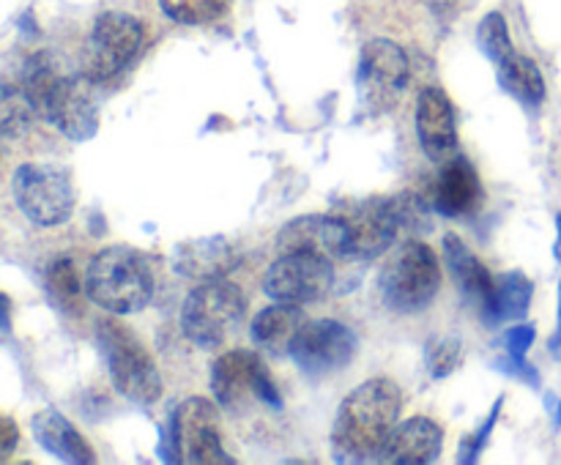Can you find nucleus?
Segmentation results:
<instances>
[{"label": "nucleus", "mask_w": 561, "mask_h": 465, "mask_svg": "<svg viewBox=\"0 0 561 465\" xmlns=\"http://www.w3.org/2000/svg\"><path fill=\"white\" fill-rule=\"evenodd\" d=\"M96 88L66 58L36 53L22 66V91L36 115L75 142L91 140L99 131Z\"/></svg>", "instance_id": "f257e3e1"}, {"label": "nucleus", "mask_w": 561, "mask_h": 465, "mask_svg": "<svg viewBox=\"0 0 561 465\" xmlns=\"http://www.w3.org/2000/svg\"><path fill=\"white\" fill-rule=\"evenodd\" d=\"M403 410L400 386L389 377H373L343 399L334 419L332 452L337 463L381 460Z\"/></svg>", "instance_id": "f03ea898"}, {"label": "nucleus", "mask_w": 561, "mask_h": 465, "mask_svg": "<svg viewBox=\"0 0 561 465\" xmlns=\"http://www.w3.org/2000/svg\"><path fill=\"white\" fill-rule=\"evenodd\" d=\"M85 295L110 315H135L153 295L151 263L126 244L107 246L88 266Z\"/></svg>", "instance_id": "7ed1b4c3"}, {"label": "nucleus", "mask_w": 561, "mask_h": 465, "mask_svg": "<svg viewBox=\"0 0 561 465\" xmlns=\"http://www.w3.org/2000/svg\"><path fill=\"white\" fill-rule=\"evenodd\" d=\"M96 345L113 375L115 388L129 403L148 408L162 397V375L157 370V361L129 328L110 317L99 321Z\"/></svg>", "instance_id": "20e7f679"}, {"label": "nucleus", "mask_w": 561, "mask_h": 465, "mask_svg": "<svg viewBox=\"0 0 561 465\" xmlns=\"http://www.w3.org/2000/svg\"><path fill=\"white\" fill-rule=\"evenodd\" d=\"M164 463L219 465L236 463L222 446L217 405L206 397H190L170 414V425L159 443Z\"/></svg>", "instance_id": "39448f33"}, {"label": "nucleus", "mask_w": 561, "mask_h": 465, "mask_svg": "<svg viewBox=\"0 0 561 465\" xmlns=\"http://www.w3.org/2000/svg\"><path fill=\"white\" fill-rule=\"evenodd\" d=\"M247 315V295L228 279H211L190 290L181 310V328L197 348L214 350L239 332Z\"/></svg>", "instance_id": "423d86ee"}, {"label": "nucleus", "mask_w": 561, "mask_h": 465, "mask_svg": "<svg viewBox=\"0 0 561 465\" xmlns=\"http://www.w3.org/2000/svg\"><path fill=\"white\" fill-rule=\"evenodd\" d=\"M442 288L436 252L422 241H405L387 260L378 277L381 301L394 312H420L433 304Z\"/></svg>", "instance_id": "0eeeda50"}, {"label": "nucleus", "mask_w": 561, "mask_h": 465, "mask_svg": "<svg viewBox=\"0 0 561 465\" xmlns=\"http://www.w3.org/2000/svg\"><path fill=\"white\" fill-rule=\"evenodd\" d=\"M11 195H14L16 208L38 228L64 224L75 213V184H71L69 170L58 164H20L11 178Z\"/></svg>", "instance_id": "6e6552de"}, {"label": "nucleus", "mask_w": 561, "mask_h": 465, "mask_svg": "<svg viewBox=\"0 0 561 465\" xmlns=\"http://www.w3.org/2000/svg\"><path fill=\"white\" fill-rule=\"evenodd\" d=\"M142 44L140 22L124 11H104L88 36L82 71L93 85L104 88L118 80Z\"/></svg>", "instance_id": "1a4fd4ad"}, {"label": "nucleus", "mask_w": 561, "mask_h": 465, "mask_svg": "<svg viewBox=\"0 0 561 465\" xmlns=\"http://www.w3.org/2000/svg\"><path fill=\"white\" fill-rule=\"evenodd\" d=\"M334 288V260L316 252H285L268 266L263 293L279 304H318Z\"/></svg>", "instance_id": "9d476101"}, {"label": "nucleus", "mask_w": 561, "mask_h": 465, "mask_svg": "<svg viewBox=\"0 0 561 465\" xmlns=\"http://www.w3.org/2000/svg\"><path fill=\"white\" fill-rule=\"evenodd\" d=\"M411 63L400 44L389 38H373L365 44L359 60V96L373 115L387 113L403 96L409 85Z\"/></svg>", "instance_id": "9b49d317"}, {"label": "nucleus", "mask_w": 561, "mask_h": 465, "mask_svg": "<svg viewBox=\"0 0 561 465\" xmlns=\"http://www.w3.org/2000/svg\"><path fill=\"white\" fill-rule=\"evenodd\" d=\"M334 213L345 222L348 260H373V257L383 255L403 233L392 197H367V200L348 202Z\"/></svg>", "instance_id": "f8f14e48"}, {"label": "nucleus", "mask_w": 561, "mask_h": 465, "mask_svg": "<svg viewBox=\"0 0 561 465\" xmlns=\"http://www.w3.org/2000/svg\"><path fill=\"white\" fill-rule=\"evenodd\" d=\"M356 356V334L345 323L321 317L299 328L290 348V359L307 372V375H329L343 370Z\"/></svg>", "instance_id": "ddd939ff"}, {"label": "nucleus", "mask_w": 561, "mask_h": 465, "mask_svg": "<svg viewBox=\"0 0 561 465\" xmlns=\"http://www.w3.org/2000/svg\"><path fill=\"white\" fill-rule=\"evenodd\" d=\"M285 252H316L332 260H348L345 222L337 213H310L294 219L277 235V255Z\"/></svg>", "instance_id": "4468645a"}, {"label": "nucleus", "mask_w": 561, "mask_h": 465, "mask_svg": "<svg viewBox=\"0 0 561 465\" xmlns=\"http://www.w3.org/2000/svg\"><path fill=\"white\" fill-rule=\"evenodd\" d=\"M416 135L431 162H444L458 151V124L455 109L442 88L431 85L420 93L416 102Z\"/></svg>", "instance_id": "2eb2a0df"}, {"label": "nucleus", "mask_w": 561, "mask_h": 465, "mask_svg": "<svg viewBox=\"0 0 561 465\" xmlns=\"http://www.w3.org/2000/svg\"><path fill=\"white\" fill-rule=\"evenodd\" d=\"M241 255L225 235H203L190 239L173 249V266L181 277L195 279V282H211L225 279L236 266Z\"/></svg>", "instance_id": "dca6fc26"}, {"label": "nucleus", "mask_w": 561, "mask_h": 465, "mask_svg": "<svg viewBox=\"0 0 561 465\" xmlns=\"http://www.w3.org/2000/svg\"><path fill=\"white\" fill-rule=\"evenodd\" d=\"M482 200V184L477 170L471 167L469 159L455 156L438 173L436 184H433V208L442 217L455 219L466 217L474 211Z\"/></svg>", "instance_id": "f3484780"}, {"label": "nucleus", "mask_w": 561, "mask_h": 465, "mask_svg": "<svg viewBox=\"0 0 561 465\" xmlns=\"http://www.w3.org/2000/svg\"><path fill=\"white\" fill-rule=\"evenodd\" d=\"M444 430L427 416H411L403 425L394 427L387 449L381 454V463L398 465H422L442 457Z\"/></svg>", "instance_id": "a211bd4d"}, {"label": "nucleus", "mask_w": 561, "mask_h": 465, "mask_svg": "<svg viewBox=\"0 0 561 465\" xmlns=\"http://www.w3.org/2000/svg\"><path fill=\"white\" fill-rule=\"evenodd\" d=\"M31 432L44 452L55 454V457L66 460V463L85 465L96 460L91 443H88L85 438L80 435V430H77L66 416H60L58 410H38L31 419Z\"/></svg>", "instance_id": "6ab92c4d"}, {"label": "nucleus", "mask_w": 561, "mask_h": 465, "mask_svg": "<svg viewBox=\"0 0 561 465\" xmlns=\"http://www.w3.org/2000/svg\"><path fill=\"white\" fill-rule=\"evenodd\" d=\"M261 356L252 350H230L211 364V392L222 408H239L247 392H252V381L261 367Z\"/></svg>", "instance_id": "aec40b11"}, {"label": "nucleus", "mask_w": 561, "mask_h": 465, "mask_svg": "<svg viewBox=\"0 0 561 465\" xmlns=\"http://www.w3.org/2000/svg\"><path fill=\"white\" fill-rule=\"evenodd\" d=\"M444 255H447L449 271H453L455 282L463 290L466 301L474 304L477 310L488 304V299L493 295V288H496V279L491 277L485 266L480 263V257L469 249V246L460 241V235L447 233L444 235Z\"/></svg>", "instance_id": "412c9836"}, {"label": "nucleus", "mask_w": 561, "mask_h": 465, "mask_svg": "<svg viewBox=\"0 0 561 465\" xmlns=\"http://www.w3.org/2000/svg\"><path fill=\"white\" fill-rule=\"evenodd\" d=\"M531 295H535V282H531L526 274L520 271L502 274V277L496 279L493 295L480 310L482 323H485L488 328H496L510 321H524V317L529 315Z\"/></svg>", "instance_id": "4be33fe9"}, {"label": "nucleus", "mask_w": 561, "mask_h": 465, "mask_svg": "<svg viewBox=\"0 0 561 465\" xmlns=\"http://www.w3.org/2000/svg\"><path fill=\"white\" fill-rule=\"evenodd\" d=\"M301 326H305V312H301V306L279 304L277 301L274 306H266L263 312H257V317L250 326V334L266 353L290 356V348H294V339Z\"/></svg>", "instance_id": "5701e85b"}, {"label": "nucleus", "mask_w": 561, "mask_h": 465, "mask_svg": "<svg viewBox=\"0 0 561 465\" xmlns=\"http://www.w3.org/2000/svg\"><path fill=\"white\" fill-rule=\"evenodd\" d=\"M499 82L504 91L518 96L524 104H540L546 98V80H542L540 69L531 58L526 55L513 53L499 63Z\"/></svg>", "instance_id": "b1692460"}, {"label": "nucleus", "mask_w": 561, "mask_h": 465, "mask_svg": "<svg viewBox=\"0 0 561 465\" xmlns=\"http://www.w3.org/2000/svg\"><path fill=\"white\" fill-rule=\"evenodd\" d=\"M44 284H47L49 299L58 306H64V310H75L80 293H85V277L80 279L71 257H58V260L49 263Z\"/></svg>", "instance_id": "393cba45"}, {"label": "nucleus", "mask_w": 561, "mask_h": 465, "mask_svg": "<svg viewBox=\"0 0 561 465\" xmlns=\"http://www.w3.org/2000/svg\"><path fill=\"white\" fill-rule=\"evenodd\" d=\"M33 104L27 102L25 91L14 85H3V96H0V124H3L5 140H16L25 137L33 126Z\"/></svg>", "instance_id": "a878e982"}, {"label": "nucleus", "mask_w": 561, "mask_h": 465, "mask_svg": "<svg viewBox=\"0 0 561 465\" xmlns=\"http://www.w3.org/2000/svg\"><path fill=\"white\" fill-rule=\"evenodd\" d=\"M162 11L184 25H206L228 11L230 0H159Z\"/></svg>", "instance_id": "bb28decb"}, {"label": "nucleus", "mask_w": 561, "mask_h": 465, "mask_svg": "<svg viewBox=\"0 0 561 465\" xmlns=\"http://www.w3.org/2000/svg\"><path fill=\"white\" fill-rule=\"evenodd\" d=\"M477 38H480L482 53H485L488 58H491L496 66L502 63L504 58H510V55L515 53L513 42H510L507 20H504V16L499 14V11H491V14H488L485 20L480 22V31H477Z\"/></svg>", "instance_id": "cd10ccee"}, {"label": "nucleus", "mask_w": 561, "mask_h": 465, "mask_svg": "<svg viewBox=\"0 0 561 465\" xmlns=\"http://www.w3.org/2000/svg\"><path fill=\"white\" fill-rule=\"evenodd\" d=\"M460 356H463V342L458 337H433L425 348L427 372L433 377H447L458 370Z\"/></svg>", "instance_id": "c85d7f7f"}, {"label": "nucleus", "mask_w": 561, "mask_h": 465, "mask_svg": "<svg viewBox=\"0 0 561 465\" xmlns=\"http://www.w3.org/2000/svg\"><path fill=\"white\" fill-rule=\"evenodd\" d=\"M392 202L403 233H422V230L433 228L431 206H427L422 195H416V191H400V195L392 197Z\"/></svg>", "instance_id": "c756f323"}, {"label": "nucleus", "mask_w": 561, "mask_h": 465, "mask_svg": "<svg viewBox=\"0 0 561 465\" xmlns=\"http://www.w3.org/2000/svg\"><path fill=\"white\" fill-rule=\"evenodd\" d=\"M502 405H504V397H499L496 405H493V408H491V414H488L485 425L477 427L474 435L463 438V443H460V452H458V463H466V465L477 463V457H480L482 446H485L488 438H491L493 425H496V421H499V410H502Z\"/></svg>", "instance_id": "7c9ffc66"}, {"label": "nucleus", "mask_w": 561, "mask_h": 465, "mask_svg": "<svg viewBox=\"0 0 561 465\" xmlns=\"http://www.w3.org/2000/svg\"><path fill=\"white\" fill-rule=\"evenodd\" d=\"M252 394H255V397L261 399L263 405H268V408H272V410L283 408V394H279L277 383H274L272 372H268L266 364L257 367L255 381H252Z\"/></svg>", "instance_id": "2f4dec72"}, {"label": "nucleus", "mask_w": 561, "mask_h": 465, "mask_svg": "<svg viewBox=\"0 0 561 465\" xmlns=\"http://www.w3.org/2000/svg\"><path fill=\"white\" fill-rule=\"evenodd\" d=\"M535 337H537L535 326L518 323V326H513L504 332V348H507V353L515 356V359H526L529 348L535 345Z\"/></svg>", "instance_id": "473e14b6"}, {"label": "nucleus", "mask_w": 561, "mask_h": 465, "mask_svg": "<svg viewBox=\"0 0 561 465\" xmlns=\"http://www.w3.org/2000/svg\"><path fill=\"white\" fill-rule=\"evenodd\" d=\"M496 367H499V370L507 372V375L520 377V381H526L529 386H535V388L540 386V372H537L535 367H531L526 359H515V356L507 353L504 359L496 361Z\"/></svg>", "instance_id": "72a5a7b5"}, {"label": "nucleus", "mask_w": 561, "mask_h": 465, "mask_svg": "<svg viewBox=\"0 0 561 465\" xmlns=\"http://www.w3.org/2000/svg\"><path fill=\"white\" fill-rule=\"evenodd\" d=\"M16 438H20V432H16L14 419H11V416H3V419H0V452H14Z\"/></svg>", "instance_id": "f704fd0d"}, {"label": "nucleus", "mask_w": 561, "mask_h": 465, "mask_svg": "<svg viewBox=\"0 0 561 465\" xmlns=\"http://www.w3.org/2000/svg\"><path fill=\"white\" fill-rule=\"evenodd\" d=\"M548 345H551V353L557 356V359H561V282H559V328Z\"/></svg>", "instance_id": "c9c22d12"}, {"label": "nucleus", "mask_w": 561, "mask_h": 465, "mask_svg": "<svg viewBox=\"0 0 561 465\" xmlns=\"http://www.w3.org/2000/svg\"><path fill=\"white\" fill-rule=\"evenodd\" d=\"M427 5H431L433 11H438V14H444V11L455 9V0H427Z\"/></svg>", "instance_id": "e433bc0d"}, {"label": "nucleus", "mask_w": 561, "mask_h": 465, "mask_svg": "<svg viewBox=\"0 0 561 465\" xmlns=\"http://www.w3.org/2000/svg\"><path fill=\"white\" fill-rule=\"evenodd\" d=\"M557 230H559V239H557V246H553V255H557V260L561 263V211L557 217Z\"/></svg>", "instance_id": "4c0bfd02"}, {"label": "nucleus", "mask_w": 561, "mask_h": 465, "mask_svg": "<svg viewBox=\"0 0 561 465\" xmlns=\"http://www.w3.org/2000/svg\"><path fill=\"white\" fill-rule=\"evenodd\" d=\"M557 425L561 427V403H559V410H557Z\"/></svg>", "instance_id": "58836bf2"}]
</instances>
